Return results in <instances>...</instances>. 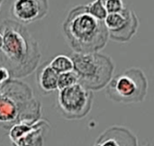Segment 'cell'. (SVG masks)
I'll return each mask as SVG.
<instances>
[{
  "label": "cell",
  "mask_w": 154,
  "mask_h": 146,
  "mask_svg": "<svg viewBox=\"0 0 154 146\" xmlns=\"http://www.w3.org/2000/svg\"><path fill=\"white\" fill-rule=\"evenodd\" d=\"M51 124L42 118L35 123H19L8 130L11 146H43Z\"/></svg>",
  "instance_id": "52a82bcc"
},
{
  "label": "cell",
  "mask_w": 154,
  "mask_h": 146,
  "mask_svg": "<svg viewBox=\"0 0 154 146\" xmlns=\"http://www.w3.org/2000/svg\"><path fill=\"white\" fill-rule=\"evenodd\" d=\"M93 146H139L135 135L128 128L113 126L105 130Z\"/></svg>",
  "instance_id": "30bf717a"
},
{
  "label": "cell",
  "mask_w": 154,
  "mask_h": 146,
  "mask_svg": "<svg viewBox=\"0 0 154 146\" xmlns=\"http://www.w3.org/2000/svg\"><path fill=\"white\" fill-rule=\"evenodd\" d=\"M148 93V79L140 68H130L116 75L108 86L106 94L109 99L120 104L142 103Z\"/></svg>",
  "instance_id": "5b68a950"
},
{
  "label": "cell",
  "mask_w": 154,
  "mask_h": 146,
  "mask_svg": "<svg viewBox=\"0 0 154 146\" xmlns=\"http://www.w3.org/2000/svg\"><path fill=\"white\" fill-rule=\"evenodd\" d=\"M88 13L98 20L105 21L108 12L105 5V0H94L86 5Z\"/></svg>",
  "instance_id": "4fadbf2b"
},
{
  "label": "cell",
  "mask_w": 154,
  "mask_h": 146,
  "mask_svg": "<svg viewBox=\"0 0 154 146\" xmlns=\"http://www.w3.org/2000/svg\"><path fill=\"white\" fill-rule=\"evenodd\" d=\"M62 29L68 44L78 53L99 52L110 39L104 21L91 15L86 5L69 10Z\"/></svg>",
  "instance_id": "7a4b0ae2"
},
{
  "label": "cell",
  "mask_w": 154,
  "mask_h": 146,
  "mask_svg": "<svg viewBox=\"0 0 154 146\" xmlns=\"http://www.w3.org/2000/svg\"><path fill=\"white\" fill-rule=\"evenodd\" d=\"M11 79H12V77H11V74H10L9 70L6 68L1 66V80H0V84H3V83L6 82L7 80Z\"/></svg>",
  "instance_id": "2e32d148"
},
{
  "label": "cell",
  "mask_w": 154,
  "mask_h": 146,
  "mask_svg": "<svg viewBox=\"0 0 154 146\" xmlns=\"http://www.w3.org/2000/svg\"><path fill=\"white\" fill-rule=\"evenodd\" d=\"M48 11V0H13L10 8L14 20L23 24L44 18Z\"/></svg>",
  "instance_id": "9c48e42d"
},
{
  "label": "cell",
  "mask_w": 154,
  "mask_h": 146,
  "mask_svg": "<svg viewBox=\"0 0 154 146\" xmlns=\"http://www.w3.org/2000/svg\"><path fill=\"white\" fill-rule=\"evenodd\" d=\"M74 63V71L79 83L91 91H97L108 86L114 78L115 63L102 53H78L70 55Z\"/></svg>",
  "instance_id": "277c9868"
},
{
  "label": "cell",
  "mask_w": 154,
  "mask_h": 146,
  "mask_svg": "<svg viewBox=\"0 0 154 146\" xmlns=\"http://www.w3.org/2000/svg\"><path fill=\"white\" fill-rule=\"evenodd\" d=\"M59 73H57L49 63H45L42 65L36 74V80L38 83L39 89L44 94H50L53 91L59 89L58 82H59Z\"/></svg>",
  "instance_id": "8fae6325"
},
{
  "label": "cell",
  "mask_w": 154,
  "mask_h": 146,
  "mask_svg": "<svg viewBox=\"0 0 154 146\" xmlns=\"http://www.w3.org/2000/svg\"><path fill=\"white\" fill-rule=\"evenodd\" d=\"M78 83H79V79L74 70L59 75V82H58L59 90L72 87Z\"/></svg>",
  "instance_id": "5bb4252c"
},
{
  "label": "cell",
  "mask_w": 154,
  "mask_h": 146,
  "mask_svg": "<svg viewBox=\"0 0 154 146\" xmlns=\"http://www.w3.org/2000/svg\"><path fill=\"white\" fill-rule=\"evenodd\" d=\"M93 93L81 84L59 90L56 106L59 113L67 120H80L92 108Z\"/></svg>",
  "instance_id": "8992f818"
},
{
  "label": "cell",
  "mask_w": 154,
  "mask_h": 146,
  "mask_svg": "<svg viewBox=\"0 0 154 146\" xmlns=\"http://www.w3.org/2000/svg\"><path fill=\"white\" fill-rule=\"evenodd\" d=\"M0 51L1 66L18 79L34 72L42 57L36 39L24 24L12 19L1 22Z\"/></svg>",
  "instance_id": "6da1fadb"
},
{
  "label": "cell",
  "mask_w": 154,
  "mask_h": 146,
  "mask_svg": "<svg viewBox=\"0 0 154 146\" xmlns=\"http://www.w3.org/2000/svg\"><path fill=\"white\" fill-rule=\"evenodd\" d=\"M42 119V104L32 88L18 79L0 84V124L9 130L19 123H35Z\"/></svg>",
  "instance_id": "3957f363"
},
{
  "label": "cell",
  "mask_w": 154,
  "mask_h": 146,
  "mask_svg": "<svg viewBox=\"0 0 154 146\" xmlns=\"http://www.w3.org/2000/svg\"><path fill=\"white\" fill-rule=\"evenodd\" d=\"M104 23L108 30L109 38L117 42H129L139 28L136 14L127 7L119 13L108 14Z\"/></svg>",
  "instance_id": "ba28073f"
},
{
  "label": "cell",
  "mask_w": 154,
  "mask_h": 146,
  "mask_svg": "<svg viewBox=\"0 0 154 146\" xmlns=\"http://www.w3.org/2000/svg\"><path fill=\"white\" fill-rule=\"evenodd\" d=\"M105 5L108 14L119 13L125 8L123 0H105Z\"/></svg>",
  "instance_id": "9a60e30c"
},
{
  "label": "cell",
  "mask_w": 154,
  "mask_h": 146,
  "mask_svg": "<svg viewBox=\"0 0 154 146\" xmlns=\"http://www.w3.org/2000/svg\"><path fill=\"white\" fill-rule=\"evenodd\" d=\"M51 67L59 74L74 70V63L70 56L60 54L50 61Z\"/></svg>",
  "instance_id": "7c38bea8"
}]
</instances>
